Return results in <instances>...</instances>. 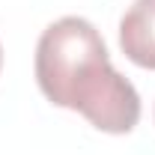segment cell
<instances>
[{"label": "cell", "mask_w": 155, "mask_h": 155, "mask_svg": "<svg viewBox=\"0 0 155 155\" xmlns=\"http://www.w3.org/2000/svg\"><path fill=\"white\" fill-rule=\"evenodd\" d=\"M36 81L48 101L78 110L107 134H128L140 119L134 84L110 66L104 39L87 18L66 15L36 45Z\"/></svg>", "instance_id": "6da1fadb"}, {"label": "cell", "mask_w": 155, "mask_h": 155, "mask_svg": "<svg viewBox=\"0 0 155 155\" xmlns=\"http://www.w3.org/2000/svg\"><path fill=\"white\" fill-rule=\"evenodd\" d=\"M0 66H3V48H0Z\"/></svg>", "instance_id": "3957f363"}, {"label": "cell", "mask_w": 155, "mask_h": 155, "mask_svg": "<svg viewBox=\"0 0 155 155\" xmlns=\"http://www.w3.org/2000/svg\"><path fill=\"white\" fill-rule=\"evenodd\" d=\"M122 54L140 69H155V0H137L119 21Z\"/></svg>", "instance_id": "7a4b0ae2"}]
</instances>
